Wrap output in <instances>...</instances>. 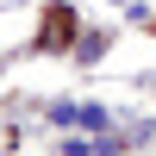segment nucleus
Instances as JSON below:
<instances>
[{"label": "nucleus", "mask_w": 156, "mask_h": 156, "mask_svg": "<svg viewBox=\"0 0 156 156\" xmlns=\"http://www.w3.org/2000/svg\"><path fill=\"white\" fill-rule=\"evenodd\" d=\"M75 125H87V131H106V112H100V106H81V112H75Z\"/></svg>", "instance_id": "f257e3e1"}]
</instances>
